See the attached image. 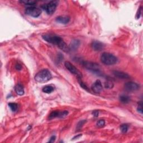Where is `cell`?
Masks as SVG:
<instances>
[{"label":"cell","instance_id":"ac0fdd59","mask_svg":"<svg viewBox=\"0 0 143 143\" xmlns=\"http://www.w3.org/2000/svg\"><path fill=\"white\" fill-rule=\"evenodd\" d=\"M8 105L10 109L11 110V111L13 112L16 111L17 109H18V105H17V104L16 103H12V102H11V103H9Z\"/></svg>","mask_w":143,"mask_h":143},{"label":"cell","instance_id":"8fae6325","mask_svg":"<svg viewBox=\"0 0 143 143\" xmlns=\"http://www.w3.org/2000/svg\"><path fill=\"white\" fill-rule=\"evenodd\" d=\"M91 47L92 49L95 51H101L105 48V45L101 42L98 41H93L91 44Z\"/></svg>","mask_w":143,"mask_h":143},{"label":"cell","instance_id":"83f0119b","mask_svg":"<svg viewBox=\"0 0 143 143\" xmlns=\"http://www.w3.org/2000/svg\"><path fill=\"white\" fill-rule=\"evenodd\" d=\"M92 115H93L94 117H97L98 116V115H99V112H98V111H94L92 112Z\"/></svg>","mask_w":143,"mask_h":143},{"label":"cell","instance_id":"e0dca14e","mask_svg":"<svg viewBox=\"0 0 143 143\" xmlns=\"http://www.w3.org/2000/svg\"><path fill=\"white\" fill-rule=\"evenodd\" d=\"M21 3H24L25 5H28V6H30V7L31 6H34L35 4L36 3V1H30V0H28V1H26V0H25V1H20Z\"/></svg>","mask_w":143,"mask_h":143},{"label":"cell","instance_id":"277c9868","mask_svg":"<svg viewBox=\"0 0 143 143\" xmlns=\"http://www.w3.org/2000/svg\"><path fill=\"white\" fill-rule=\"evenodd\" d=\"M57 1H51L50 2L43 5L41 8L45 11L48 15H51L54 13L57 7Z\"/></svg>","mask_w":143,"mask_h":143},{"label":"cell","instance_id":"cb8c5ba5","mask_svg":"<svg viewBox=\"0 0 143 143\" xmlns=\"http://www.w3.org/2000/svg\"><path fill=\"white\" fill-rule=\"evenodd\" d=\"M105 87L108 89L112 88L113 87V84L111 82H106L105 83Z\"/></svg>","mask_w":143,"mask_h":143},{"label":"cell","instance_id":"d6986e66","mask_svg":"<svg viewBox=\"0 0 143 143\" xmlns=\"http://www.w3.org/2000/svg\"><path fill=\"white\" fill-rule=\"evenodd\" d=\"M129 129V125L126 123H124L121 125L120 130L123 133H126L127 132Z\"/></svg>","mask_w":143,"mask_h":143},{"label":"cell","instance_id":"d4e9b609","mask_svg":"<svg viewBox=\"0 0 143 143\" xmlns=\"http://www.w3.org/2000/svg\"><path fill=\"white\" fill-rule=\"evenodd\" d=\"M137 110L140 113H143V103L142 102H140L138 104V108H137Z\"/></svg>","mask_w":143,"mask_h":143},{"label":"cell","instance_id":"8992f818","mask_svg":"<svg viewBox=\"0 0 143 143\" xmlns=\"http://www.w3.org/2000/svg\"><path fill=\"white\" fill-rule=\"evenodd\" d=\"M41 9L35 6H31L27 7L25 10V13L30 16L34 17H38L41 15Z\"/></svg>","mask_w":143,"mask_h":143},{"label":"cell","instance_id":"ffe728a7","mask_svg":"<svg viewBox=\"0 0 143 143\" xmlns=\"http://www.w3.org/2000/svg\"><path fill=\"white\" fill-rule=\"evenodd\" d=\"M78 82L79 83H80V86L82 87V88H83L84 90L87 91H90V90H89L88 87H87V86L84 83V82H83L82 81V80L81 79H80V78H78Z\"/></svg>","mask_w":143,"mask_h":143},{"label":"cell","instance_id":"52a82bcc","mask_svg":"<svg viewBox=\"0 0 143 143\" xmlns=\"http://www.w3.org/2000/svg\"><path fill=\"white\" fill-rule=\"evenodd\" d=\"M82 63L84 68H86V69H88V70L95 72H98L100 71V66L97 63L86 61H83Z\"/></svg>","mask_w":143,"mask_h":143},{"label":"cell","instance_id":"2e32d148","mask_svg":"<svg viewBox=\"0 0 143 143\" xmlns=\"http://www.w3.org/2000/svg\"><path fill=\"white\" fill-rule=\"evenodd\" d=\"M120 100L123 103H128L130 101V98L128 96L122 95L120 97Z\"/></svg>","mask_w":143,"mask_h":143},{"label":"cell","instance_id":"9a60e30c","mask_svg":"<svg viewBox=\"0 0 143 143\" xmlns=\"http://www.w3.org/2000/svg\"><path fill=\"white\" fill-rule=\"evenodd\" d=\"M54 88L52 86H46L42 88V92L46 93H51L52 92L54 91Z\"/></svg>","mask_w":143,"mask_h":143},{"label":"cell","instance_id":"4fadbf2b","mask_svg":"<svg viewBox=\"0 0 143 143\" xmlns=\"http://www.w3.org/2000/svg\"><path fill=\"white\" fill-rule=\"evenodd\" d=\"M56 21L61 24H67L70 21V18L67 16H58L56 18Z\"/></svg>","mask_w":143,"mask_h":143},{"label":"cell","instance_id":"9c48e42d","mask_svg":"<svg viewBox=\"0 0 143 143\" xmlns=\"http://www.w3.org/2000/svg\"><path fill=\"white\" fill-rule=\"evenodd\" d=\"M68 115V111H52L49 116V119L51 120L55 118H63L66 117Z\"/></svg>","mask_w":143,"mask_h":143},{"label":"cell","instance_id":"ba28073f","mask_svg":"<svg viewBox=\"0 0 143 143\" xmlns=\"http://www.w3.org/2000/svg\"><path fill=\"white\" fill-rule=\"evenodd\" d=\"M124 88L127 92H134L139 90L140 86L135 82H128L125 84Z\"/></svg>","mask_w":143,"mask_h":143},{"label":"cell","instance_id":"3957f363","mask_svg":"<svg viewBox=\"0 0 143 143\" xmlns=\"http://www.w3.org/2000/svg\"><path fill=\"white\" fill-rule=\"evenodd\" d=\"M102 63L107 65H112L117 63L118 59L116 57L112 54L109 53H103L101 57Z\"/></svg>","mask_w":143,"mask_h":143},{"label":"cell","instance_id":"44dd1931","mask_svg":"<svg viewBox=\"0 0 143 143\" xmlns=\"http://www.w3.org/2000/svg\"><path fill=\"white\" fill-rule=\"evenodd\" d=\"M86 123V120H82V121H80V122L78 123V124L77 125V129L78 130H80V129H81V128L83 126V125L85 123Z\"/></svg>","mask_w":143,"mask_h":143},{"label":"cell","instance_id":"4316f807","mask_svg":"<svg viewBox=\"0 0 143 143\" xmlns=\"http://www.w3.org/2000/svg\"><path fill=\"white\" fill-rule=\"evenodd\" d=\"M56 139L55 136H52L51 138H50V140L49 141V143H53L55 142Z\"/></svg>","mask_w":143,"mask_h":143},{"label":"cell","instance_id":"7a4b0ae2","mask_svg":"<svg viewBox=\"0 0 143 143\" xmlns=\"http://www.w3.org/2000/svg\"><path fill=\"white\" fill-rule=\"evenodd\" d=\"M52 78L51 74L48 69H44L40 71L35 76V80L38 83H45Z\"/></svg>","mask_w":143,"mask_h":143},{"label":"cell","instance_id":"7402d4cb","mask_svg":"<svg viewBox=\"0 0 143 143\" xmlns=\"http://www.w3.org/2000/svg\"><path fill=\"white\" fill-rule=\"evenodd\" d=\"M105 121L104 120H100L97 123V126L98 127H102L105 126Z\"/></svg>","mask_w":143,"mask_h":143},{"label":"cell","instance_id":"30bf717a","mask_svg":"<svg viewBox=\"0 0 143 143\" xmlns=\"http://www.w3.org/2000/svg\"><path fill=\"white\" fill-rule=\"evenodd\" d=\"M91 89L93 92L96 93H100L103 90V86L100 80H97L92 85Z\"/></svg>","mask_w":143,"mask_h":143},{"label":"cell","instance_id":"5bb4252c","mask_svg":"<svg viewBox=\"0 0 143 143\" xmlns=\"http://www.w3.org/2000/svg\"><path fill=\"white\" fill-rule=\"evenodd\" d=\"M15 92L19 96H22L24 94V87L22 84H17L15 87Z\"/></svg>","mask_w":143,"mask_h":143},{"label":"cell","instance_id":"f1b7e54d","mask_svg":"<svg viewBox=\"0 0 143 143\" xmlns=\"http://www.w3.org/2000/svg\"><path fill=\"white\" fill-rule=\"evenodd\" d=\"M82 136V135H77V136H76L75 137H74V138H73V139H74V138H76V139H78L79 138H80V137Z\"/></svg>","mask_w":143,"mask_h":143},{"label":"cell","instance_id":"603a6c76","mask_svg":"<svg viewBox=\"0 0 143 143\" xmlns=\"http://www.w3.org/2000/svg\"><path fill=\"white\" fill-rule=\"evenodd\" d=\"M79 44H80V41H79L78 40H74V41H73L71 45L72 47L73 48H74V49H77V46H79Z\"/></svg>","mask_w":143,"mask_h":143},{"label":"cell","instance_id":"6da1fadb","mask_svg":"<svg viewBox=\"0 0 143 143\" xmlns=\"http://www.w3.org/2000/svg\"><path fill=\"white\" fill-rule=\"evenodd\" d=\"M42 38L46 41L58 46L64 51L69 52L70 51V48L67 45L63 39L59 36L52 34H46L43 35Z\"/></svg>","mask_w":143,"mask_h":143},{"label":"cell","instance_id":"7c38bea8","mask_svg":"<svg viewBox=\"0 0 143 143\" xmlns=\"http://www.w3.org/2000/svg\"><path fill=\"white\" fill-rule=\"evenodd\" d=\"M113 74L115 77H117L120 79H124V80H126V79H129L130 78V76L127 73H125L123 72L115 71H113Z\"/></svg>","mask_w":143,"mask_h":143},{"label":"cell","instance_id":"5b68a950","mask_svg":"<svg viewBox=\"0 0 143 143\" xmlns=\"http://www.w3.org/2000/svg\"><path fill=\"white\" fill-rule=\"evenodd\" d=\"M64 65L68 70L71 73H72L73 74H74L76 76H77V78L82 79V73H81L80 70H78L73 64H72L71 62H69V61H66V62L65 63Z\"/></svg>","mask_w":143,"mask_h":143},{"label":"cell","instance_id":"484cf974","mask_svg":"<svg viewBox=\"0 0 143 143\" xmlns=\"http://www.w3.org/2000/svg\"><path fill=\"white\" fill-rule=\"evenodd\" d=\"M15 68H16L17 71H20L22 69V66L19 63H17L16 65H15Z\"/></svg>","mask_w":143,"mask_h":143}]
</instances>
